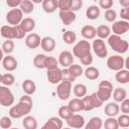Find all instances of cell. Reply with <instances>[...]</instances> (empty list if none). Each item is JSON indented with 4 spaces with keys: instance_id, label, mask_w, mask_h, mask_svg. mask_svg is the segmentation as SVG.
I'll list each match as a JSON object with an SVG mask.
<instances>
[{
    "instance_id": "1",
    "label": "cell",
    "mask_w": 129,
    "mask_h": 129,
    "mask_svg": "<svg viewBox=\"0 0 129 129\" xmlns=\"http://www.w3.org/2000/svg\"><path fill=\"white\" fill-rule=\"evenodd\" d=\"M32 106L33 102L31 98L27 95H23L20 99L19 103L10 109L9 114L12 118H20L29 113Z\"/></svg>"
},
{
    "instance_id": "2",
    "label": "cell",
    "mask_w": 129,
    "mask_h": 129,
    "mask_svg": "<svg viewBox=\"0 0 129 129\" xmlns=\"http://www.w3.org/2000/svg\"><path fill=\"white\" fill-rule=\"evenodd\" d=\"M1 33L3 37L8 39H22L26 35V33L21 29L20 25L14 27L3 26L1 28Z\"/></svg>"
},
{
    "instance_id": "3",
    "label": "cell",
    "mask_w": 129,
    "mask_h": 129,
    "mask_svg": "<svg viewBox=\"0 0 129 129\" xmlns=\"http://www.w3.org/2000/svg\"><path fill=\"white\" fill-rule=\"evenodd\" d=\"M107 42L112 49L117 52L123 53L128 50V42L117 35H111L108 39Z\"/></svg>"
},
{
    "instance_id": "4",
    "label": "cell",
    "mask_w": 129,
    "mask_h": 129,
    "mask_svg": "<svg viewBox=\"0 0 129 129\" xmlns=\"http://www.w3.org/2000/svg\"><path fill=\"white\" fill-rule=\"evenodd\" d=\"M113 89L112 84L107 80L101 81L98 87V90L97 93L98 98L102 102L108 100L110 96Z\"/></svg>"
},
{
    "instance_id": "5",
    "label": "cell",
    "mask_w": 129,
    "mask_h": 129,
    "mask_svg": "<svg viewBox=\"0 0 129 129\" xmlns=\"http://www.w3.org/2000/svg\"><path fill=\"white\" fill-rule=\"evenodd\" d=\"M91 47L89 42L86 40H81L74 46L73 53L78 58L81 59L87 56L90 53Z\"/></svg>"
},
{
    "instance_id": "6",
    "label": "cell",
    "mask_w": 129,
    "mask_h": 129,
    "mask_svg": "<svg viewBox=\"0 0 129 129\" xmlns=\"http://www.w3.org/2000/svg\"><path fill=\"white\" fill-rule=\"evenodd\" d=\"M82 100L84 103V110L85 111H90L94 108L99 107L103 102L99 99L96 92L90 95L86 96L82 99Z\"/></svg>"
},
{
    "instance_id": "7",
    "label": "cell",
    "mask_w": 129,
    "mask_h": 129,
    "mask_svg": "<svg viewBox=\"0 0 129 129\" xmlns=\"http://www.w3.org/2000/svg\"><path fill=\"white\" fill-rule=\"evenodd\" d=\"M14 101V97L10 90L4 86L0 87V103L4 106L12 105Z\"/></svg>"
},
{
    "instance_id": "8",
    "label": "cell",
    "mask_w": 129,
    "mask_h": 129,
    "mask_svg": "<svg viewBox=\"0 0 129 129\" xmlns=\"http://www.w3.org/2000/svg\"><path fill=\"white\" fill-rule=\"evenodd\" d=\"M72 87L71 82L67 81H62L56 88L57 94L59 98L62 100L68 99L71 94Z\"/></svg>"
},
{
    "instance_id": "9",
    "label": "cell",
    "mask_w": 129,
    "mask_h": 129,
    "mask_svg": "<svg viewBox=\"0 0 129 129\" xmlns=\"http://www.w3.org/2000/svg\"><path fill=\"white\" fill-rule=\"evenodd\" d=\"M124 59L120 55H113L110 56L107 60V66L109 69L118 71L123 68Z\"/></svg>"
},
{
    "instance_id": "10",
    "label": "cell",
    "mask_w": 129,
    "mask_h": 129,
    "mask_svg": "<svg viewBox=\"0 0 129 129\" xmlns=\"http://www.w3.org/2000/svg\"><path fill=\"white\" fill-rule=\"evenodd\" d=\"M23 17L22 11L19 9H13L9 11L6 15L7 22L13 25H17Z\"/></svg>"
},
{
    "instance_id": "11",
    "label": "cell",
    "mask_w": 129,
    "mask_h": 129,
    "mask_svg": "<svg viewBox=\"0 0 129 129\" xmlns=\"http://www.w3.org/2000/svg\"><path fill=\"white\" fill-rule=\"evenodd\" d=\"M93 48L96 55L100 58H104L107 55V49L103 40L97 39L93 42Z\"/></svg>"
},
{
    "instance_id": "12",
    "label": "cell",
    "mask_w": 129,
    "mask_h": 129,
    "mask_svg": "<svg viewBox=\"0 0 129 129\" xmlns=\"http://www.w3.org/2000/svg\"><path fill=\"white\" fill-rule=\"evenodd\" d=\"M113 32L117 35H121L126 33L129 29L128 22L124 21H118L112 26Z\"/></svg>"
},
{
    "instance_id": "13",
    "label": "cell",
    "mask_w": 129,
    "mask_h": 129,
    "mask_svg": "<svg viewBox=\"0 0 129 129\" xmlns=\"http://www.w3.org/2000/svg\"><path fill=\"white\" fill-rule=\"evenodd\" d=\"M58 61L62 66L68 67L71 66L73 63L74 57L70 51L64 50L60 53Z\"/></svg>"
},
{
    "instance_id": "14",
    "label": "cell",
    "mask_w": 129,
    "mask_h": 129,
    "mask_svg": "<svg viewBox=\"0 0 129 129\" xmlns=\"http://www.w3.org/2000/svg\"><path fill=\"white\" fill-rule=\"evenodd\" d=\"M47 76L48 81L52 84H56L62 79L61 70L59 68L51 70H47Z\"/></svg>"
},
{
    "instance_id": "15",
    "label": "cell",
    "mask_w": 129,
    "mask_h": 129,
    "mask_svg": "<svg viewBox=\"0 0 129 129\" xmlns=\"http://www.w3.org/2000/svg\"><path fill=\"white\" fill-rule=\"evenodd\" d=\"M59 16L65 25H70L76 18V14L71 10L59 11Z\"/></svg>"
},
{
    "instance_id": "16",
    "label": "cell",
    "mask_w": 129,
    "mask_h": 129,
    "mask_svg": "<svg viewBox=\"0 0 129 129\" xmlns=\"http://www.w3.org/2000/svg\"><path fill=\"white\" fill-rule=\"evenodd\" d=\"M40 37L36 33L29 34L25 39V44L31 49H35L39 46L40 43Z\"/></svg>"
},
{
    "instance_id": "17",
    "label": "cell",
    "mask_w": 129,
    "mask_h": 129,
    "mask_svg": "<svg viewBox=\"0 0 129 129\" xmlns=\"http://www.w3.org/2000/svg\"><path fill=\"white\" fill-rule=\"evenodd\" d=\"M67 122L71 127L80 128L83 126L85 121L82 116L76 114L74 115L71 118L67 120Z\"/></svg>"
},
{
    "instance_id": "18",
    "label": "cell",
    "mask_w": 129,
    "mask_h": 129,
    "mask_svg": "<svg viewBox=\"0 0 129 129\" xmlns=\"http://www.w3.org/2000/svg\"><path fill=\"white\" fill-rule=\"evenodd\" d=\"M3 66L7 71H12L15 70L17 67V61L15 57L12 55L6 56L2 62Z\"/></svg>"
},
{
    "instance_id": "19",
    "label": "cell",
    "mask_w": 129,
    "mask_h": 129,
    "mask_svg": "<svg viewBox=\"0 0 129 129\" xmlns=\"http://www.w3.org/2000/svg\"><path fill=\"white\" fill-rule=\"evenodd\" d=\"M62 127V122L58 118L53 117L49 118L41 127L42 129H60Z\"/></svg>"
},
{
    "instance_id": "20",
    "label": "cell",
    "mask_w": 129,
    "mask_h": 129,
    "mask_svg": "<svg viewBox=\"0 0 129 129\" xmlns=\"http://www.w3.org/2000/svg\"><path fill=\"white\" fill-rule=\"evenodd\" d=\"M68 106L73 112H79L84 110V103L82 100L78 98H74L70 100Z\"/></svg>"
},
{
    "instance_id": "21",
    "label": "cell",
    "mask_w": 129,
    "mask_h": 129,
    "mask_svg": "<svg viewBox=\"0 0 129 129\" xmlns=\"http://www.w3.org/2000/svg\"><path fill=\"white\" fill-rule=\"evenodd\" d=\"M41 46L45 51L51 52L55 47V41L51 37H45L41 41Z\"/></svg>"
},
{
    "instance_id": "22",
    "label": "cell",
    "mask_w": 129,
    "mask_h": 129,
    "mask_svg": "<svg viewBox=\"0 0 129 129\" xmlns=\"http://www.w3.org/2000/svg\"><path fill=\"white\" fill-rule=\"evenodd\" d=\"M42 7L43 10L47 13H51L54 12L58 7L57 0H45L42 2Z\"/></svg>"
},
{
    "instance_id": "23",
    "label": "cell",
    "mask_w": 129,
    "mask_h": 129,
    "mask_svg": "<svg viewBox=\"0 0 129 129\" xmlns=\"http://www.w3.org/2000/svg\"><path fill=\"white\" fill-rule=\"evenodd\" d=\"M20 25L21 29L26 33L31 31L34 28L35 23L33 19L26 18L21 21Z\"/></svg>"
},
{
    "instance_id": "24",
    "label": "cell",
    "mask_w": 129,
    "mask_h": 129,
    "mask_svg": "<svg viewBox=\"0 0 129 129\" xmlns=\"http://www.w3.org/2000/svg\"><path fill=\"white\" fill-rule=\"evenodd\" d=\"M119 106L114 102H111L107 104L104 108V112L108 116H115L119 113Z\"/></svg>"
},
{
    "instance_id": "25",
    "label": "cell",
    "mask_w": 129,
    "mask_h": 129,
    "mask_svg": "<svg viewBox=\"0 0 129 129\" xmlns=\"http://www.w3.org/2000/svg\"><path fill=\"white\" fill-rule=\"evenodd\" d=\"M96 30L94 27L91 25H86L81 30L82 35L88 39H92L95 37Z\"/></svg>"
},
{
    "instance_id": "26",
    "label": "cell",
    "mask_w": 129,
    "mask_h": 129,
    "mask_svg": "<svg viewBox=\"0 0 129 129\" xmlns=\"http://www.w3.org/2000/svg\"><path fill=\"white\" fill-rule=\"evenodd\" d=\"M23 125L26 129H36L37 127V122L33 116L29 115L24 118Z\"/></svg>"
},
{
    "instance_id": "27",
    "label": "cell",
    "mask_w": 129,
    "mask_h": 129,
    "mask_svg": "<svg viewBox=\"0 0 129 129\" xmlns=\"http://www.w3.org/2000/svg\"><path fill=\"white\" fill-rule=\"evenodd\" d=\"M86 16L90 20H95L100 15V9L96 6H91L86 10Z\"/></svg>"
},
{
    "instance_id": "28",
    "label": "cell",
    "mask_w": 129,
    "mask_h": 129,
    "mask_svg": "<svg viewBox=\"0 0 129 129\" xmlns=\"http://www.w3.org/2000/svg\"><path fill=\"white\" fill-rule=\"evenodd\" d=\"M24 91L27 94H32L36 90V85L31 80H25L22 84Z\"/></svg>"
},
{
    "instance_id": "29",
    "label": "cell",
    "mask_w": 129,
    "mask_h": 129,
    "mask_svg": "<svg viewBox=\"0 0 129 129\" xmlns=\"http://www.w3.org/2000/svg\"><path fill=\"white\" fill-rule=\"evenodd\" d=\"M58 62L56 58L52 56H46L44 60V66L48 70L57 68Z\"/></svg>"
},
{
    "instance_id": "30",
    "label": "cell",
    "mask_w": 129,
    "mask_h": 129,
    "mask_svg": "<svg viewBox=\"0 0 129 129\" xmlns=\"http://www.w3.org/2000/svg\"><path fill=\"white\" fill-rule=\"evenodd\" d=\"M116 81L121 84H125L129 82V72L126 70H123L117 72L115 75Z\"/></svg>"
},
{
    "instance_id": "31",
    "label": "cell",
    "mask_w": 129,
    "mask_h": 129,
    "mask_svg": "<svg viewBox=\"0 0 129 129\" xmlns=\"http://www.w3.org/2000/svg\"><path fill=\"white\" fill-rule=\"evenodd\" d=\"M102 120L98 117H94L90 119L86 124L85 129H100L102 126Z\"/></svg>"
},
{
    "instance_id": "32",
    "label": "cell",
    "mask_w": 129,
    "mask_h": 129,
    "mask_svg": "<svg viewBox=\"0 0 129 129\" xmlns=\"http://www.w3.org/2000/svg\"><path fill=\"white\" fill-rule=\"evenodd\" d=\"M85 75L87 79L94 80L98 78L99 75V73L97 68L93 67H90L86 69Z\"/></svg>"
},
{
    "instance_id": "33",
    "label": "cell",
    "mask_w": 129,
    "mask_h": 129,
    "mask_svg": "<svg viewBox=\"0 0 129 129\" xmlns=\"http://www.w3.org/2000/svg\"><path fill=\"white\" fill-rule=\"evenodd\" d=\"M58 114L60 117L67 120L74 115V112L69 108L68 106H62L58 110Z\"/></svg>"
},
{
    "instance_id": "34",
    "label": "cell",
    "mask_w": 129,
    "mask_h": 129,
    "mask_svg": "<svg viewBox=\"0 0 129 129\" xmlns=\"http://www.w3.org/2000/svg\"><path fill=\"white\" fill-rule=\"evenodd\" d=\"M96 33L99 37L101 38H106L110 34V30L107 25H101L97 27Z\"/></svg>"
},
{
    "instance_id": "35",
    "label": "cell",
    "mask_w": 129,
    "mask_h": 129,
    "mask_svg": "<svg viewBox=\"0 0 129 129\" xmlns=\"http://www.w3.org/2000/svg\"><path fill=\"white\" fill-rule=\"evenodd\" d=\"M126 96V91L122 88H117L113 93V98L116 102H120L123 101Z\"/></svg>"
},
{
    "instance_id": "36",
    "label": "cell",
    "mask_w": 129,
    "mask_h": 129,
    "mask_svg": "<svg viewBox=\"0 0 129 129\" xmlns=\"http://www.w3.org/2000/svg\"><path fill=\"white\" fill-rule=\"evenodd\" d=\"M20 8L26 14L30 13L34 9V5L33 3L29 0L22 1L20 4Z\"/></svg>"
},
{
    "instance_id": "37",
    "label": "cell",
    "mask_w": 129,
    "mask_h": 129,
    "mask_svg": "<svg viewBox=\"0 0 129 129\" xmlns=\"http://www.w3.org/2000/svg\"><path fill=\"white\" fill-rule=\"evenodd\" d=\"M76 35L75 33L72 31H66L62 35L63 40L68 44L73 43L76 40Z\"/></svg>"
},
{
    "instance_id": "38",
    "label": "cell",
    "mask_w": 129,
    "mask_h": 129,
    "mask_svg": "<svg viewBox=\"0 0 129 129\" xmlns=\"http://www.w3.org/2000/svg\"><path fill=\"white\" fill-rule=\"evenodd\" d=\"M68 70L71 75L75 78L81 76L83 72L82 67L77 64H72L70 66Z\"/></svg>"
},
{
    "instance_id": "39",
    "label": "cell",
    "mask_w": 129,
    "mask_h": 129,
    "mask_svg": "<svg viewBox=\"0 0 129 129\" xmlns=\"http://www.w3.org/2000/svg\"><path fill=\"white\" fill-rule=\"evenodd\" d=\"M87 92L86 87L82 84H78L75 86L74 88V93L78 97L84 96Z\"/></svg>"
},
{
    "instance_id": "40",
    "label": "cell",
    "mask_w": 129,
    "mask_h": 129,
    "mask_svg": "<svg viewBox=\"0 0 129 129\" xmlns=\"http://www.w3.org/2000/svg\"><path fill=\"white\" fill-rule=\"evenodd\" d=\"M46 55L43 54H38L36 55L33 60V63L35 67L38 69L44 68V60Z\"/></svg>"
},
{
    "instance_id": "41",
    "label": "cell",
    "mask_w": 129,
    "mask_h": 129,
    "mask_svg": "<svg viewBox=\"0 0 129 129\" xmlns=\"http://www.w3.org/2000/svg\"><path fill=\"white\" fill-rule=\"evenodd\" d=\"M104 127L105 129H117L119 125L116 119L110 117L105 121Z\"/></svg>"
},
{
    "instance_id": "42",
    "label": "cell",
    "mask_w": 129,
    "mask_h": 129,
    "mask_svg": "<svg viewBox=\"0 0 129 129\" xmlns=\"http://www.w3.org/2000/svg\"><path fill=\"white\" fill-rule=\"evenodd\" d=\"M1 82L4 85L11 86L14 83L15 78L14 76L11 74H5L1 75Z\"/></svg>"
},
{
    "instance_id": "43",
    "label": "cell",
    "mask_w": 129,
    "mask_h": 129,
    "mask_svg": "<svg viewBox=\"0 0 129 129\" xmlns=\"http://www.w3.org/2000/svg\"><path fill=\"white\" fill-rule=\"evenodd\" d=\"M2 47L5 53H11L14 48V43L12 40H7L3 42Z\"/></svg>"
},
{
    "instance_id": "44",
    "label": "cell",
    "mask_w": 129,
    "mask_h": 129,
    "mask_svg": "<svg viewBox=\"0 0 129 129\" xmlns=\"http://www.w3.org/2000/svg\"><path fill=\"white\" fill-rule=\"evenodd\" d=\"M72 0H59L58 1V7L60 11H68L71 10Z\"/></svg>"
},
{
    "instance_id": "45",
    "label": "cell",
    "mask_w": 129,
    "mask_h": 129,
    "mask_svg": "<svg viewBox=\"0 0 129 129\" xmlns=\"http://www.w3.org/2000/svg\"><path fill=\"white\" fill-rule=\"evenodd\" d=\"M117 122L119 126L122 127H127L129 126V116L121 115L118 118Z\"/></svg>"
},
{
    "instance_id": "46",
    "label": "cell",
    "mask_w": 129,
    "mask_h": 129,
    "mask_svg": "<svg viewBox=\"0 0 129 129\" xmlns=\"http://www.w3.org/2000/svg\"><path fill=\"white\" fill-rule=\"evenodd\" d=\"M104 17L108 22H113L116 17V12L113 9H109L107 10L104 14Z\"/></svg>"
},
{
    "instance_id": "47",
    "label": "cell",
    "mask_w": 129,
    "mask_h": 129,
    "mask_svg": "<svg viewBox=\"0 0 129 129\" xmlns=\"http://www.w3.org/2000/svg\"><path fill=\"white\" fill-rule=\"evenodd\" d=\"M61 72H62V79H61L62 81H67L70 82H73L76 80V78L72 76L71 75L68 69L62 70Z\"/></svg>"
},
{
    "instance_id": "48",
    "label": "cell",
    "mask_w": 129,
    "mask_h": 129,
    "mask_svg": "<svg viewBox=\"0 0 129 129\" xmlns=\"http://www.w3.org/2000/svg\"><path fill=\"white\" fill-rule=\"evenodd\" d=\"M0 125L3 128H10L12 125L11 119L7 116L2 117L0 120Z\"/></svg>"
},
{
    "instance_id": "49",
    "label": "cell",
    "mask_w": 129,
    "mask_h": 129,
    "mask_svg": "<svg viewBox=\"0 0 129 129\" xmlns=\"http://www.w3.org/2000/svg\"><path fill=\"white\" fill-rule=\"evenodd\" d=\"M83 5V2L80 0H72V4L71 10L76 11L80 10Z\"/></svg>"
},
{
    "instance_id": "50",
    "label": "cell",
    "mask_w": 129,
    "mask_h": 129,
    "mask_svg": "<svg viewBox=\"0 0 129 129\" xmlns=\"http://www.w3.org/2000/svg\"><path fill=\"white\" fill-rule=\"evenodd\" d=\"M99 5L103 9H109L113 5L112 0H101L99 2Z\"/></svg>"
},
{
    "instance_id": "51",
    "label": "cell",
    "mask_w": 129,
    "mask_h": 129,
    "mask_svg": "<svg viewBox=\"0 0 129 129\" xmlns=\"http://www.w3.org/2000/svg\"><path fill=\"white\" fill-rule=\"evenodd\" d=\"M80 59L81 63L85 66H88L91 64L93 60V57L91 53L90 52L87 56L82 58Z\"/></svg>"
},
{
    "instance_id": "52",
    "label": "cell",
    "mask_w": 129,
    "mask_h": 129,
    "mask_svg": "<svg viewBox=\"0 0 129 129\" xmlns=\"http://www.w3.org/2000/svg\"><path fill=\"white\" fill-rule=\"evenodd\" d=\"M129 99H126L121 103L120 108L121 111L126 114H128L129 113Z\"/></svg>"
},
{
    "instance_id": "53",
    "label": "cell",
    "mask_w": 129,
    "mask_h": 129,
    "mask_svg": "<svg viewBox=\"0 0 129 129\" xmlns=\"http://www.w3.org/2000/svg\"><path fill=\"white\" fill-rule=\"evenodd\" d=\"M120 17L124 19H129V7L122 9L120 12Z\"/></svg>"
},
{
    "instance_id": "54",
    "label": "cell",
    "mask_w": 129,
    "mask_h": 129,
    "mask_svg": "<svg viewBox=\"0 0 129 129\" xmlns=\"http://www.w3.org/2000/svg\"><path fill=\"white\" fill-rule=\"evenodd\" d=\"M21 1H22L21 0H7L6 3L9 7L14 8L19 5L21 3Z\"/></svg>"
},
{
    "instance_id": "55",
    "label": "cell",
    "mask_w": 129,
    "mask_h": 129,
    "mask_svg": "<svg viewBox=\"0 0 129 129\" xmlns=\"http://www.w3.org/2000/svg\"><path fill=\"white\" fill-rule=\"evenodd\" d=\"M119 3L120 5L124 7V8L129 7V1L128 0H123V1H119Z\"/></svg>"
},
{
    "instance_id": "56",
    "label": "cell",
    "mask_w": 129,
    "mask_h": 129,
    "mask_svg": "<svg viewBox=\"0 0 129 129\" xmlns=\"http://www.w3.org/2000/svg\"><path fill=\"white\" fill-rule=\"evenodd\" d=\"M33 2H35V3H40V2H42V1H41V0H39V1H33Z\"/></svg>"
}]
</instances>
